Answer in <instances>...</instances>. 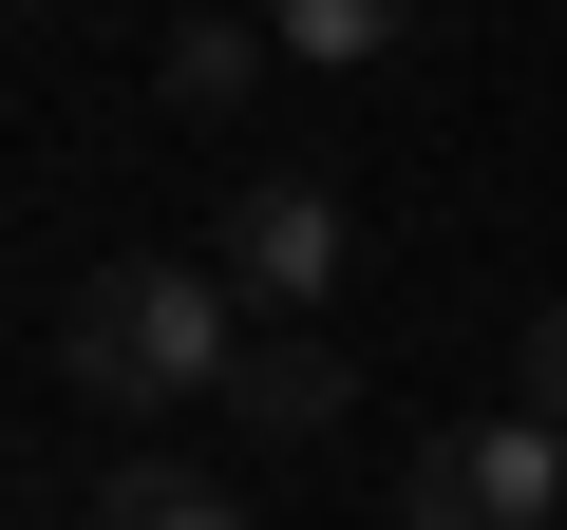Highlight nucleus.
<instances>
[{
	"mask_svg": "<svg viewBox=\"0 0 567 530\" xmlns=\"http://www.w3.org/2000/svg\"><path fill=\"white\" fill-rule=\"evenodd\" d=\"M265 39L303 58V77H360V58H398V39H416V0H265Z\"/></svg>",
	"mask_w": 567,
	"mask_h": 530,
	"instance_id": "obj_5",
	"label": "nucleus"
},
{
	"mask_svg": "<svg viewBox=\"0 0 567 530\" xmlns=\"http://www.w3.org/2000/svg\"><path fill=\"white\" fill-rule=\"evenodd\" d=\"M341 246H360V227H341V190H322V171L227 190V285H246V304H322V285H341Z\"/></svg>",
	"mask_w": 567,
	"mask_h": 530,
	"instance_id": "obj_3",
	"label": "nucleus"
},
{
	"mask_svg": "<svg viewBox=\"0 0 567 530\" xmlns=\"http://www.w3.org/2000/svg\"><path fill=\"white\" fill-rule=\"evenodd\" d=\"M511 417L567 436V304H529V342H511Z\"/></svg>",
	"mask_w": 567,
	"mask_h": 530,
	"instance_id": "obj_8",
	"label": "nucleus"
},
{
	"mask_svg": "<svg viewBox=\"0 0 567 530\" xmlns=\"http://www.w3.org/2000/svg\"><path fill=\"white\" fill-rule=\"evenodd\" d=\"M341 398H360V360H341V342H303V323L246 342V379H227V417H246V436H322Z\"/></svg>",
	"mask_w": 567,
	"mask_h": 530,
	"instance_id": "obj_4",
	"label": "nucleus"
},
{
	"mask_svg": "<svg viewBox=\"0 0 567 530\" xmlns=\"http://www.w3.org/2000/svg\"><path fill=\"white\" fill-rule=\"evenodd\" d=\"M58 360H76V398L171 417V398H227V379H246V323H227L208 265H95L76 323H58Z\"/></svg>",
	"mask_w": 567,
	"mask_h": 530,
	"instance_id": "obj_1",
	"label": "nucleus"
},
{
	"mask_svg": "<svg viewBox=\"0 0 567 530\" xmlns=\"http://www.w3.org/2000/svg\"><path fill=\"white\" fill-rule=\"evenodd\" d=\"M398 530H567V436L548 417H454L398 455Z\"/></svg>",
	"mask_w": 567,
	"mask_h": 530,
	"instance_id": "obj_2",
	"label": "nucleus"
},
{
	"mask_svg": "<svg viewBox=\"0 0 567 530\" xmlns=\"http://www.w3.org/2000/svg\"><path fill=\"white\" fill-rule=\"evenodd\" d=\"M95 530H246V511H227L208 473H171V455H114V473H95Z\"/></svg>",
	"mask_w": 567,
	"mask_h": 530,
	"instance_id": "obj_6",
	"label": "nucleus"
},
{
	"mask_svg": "<svg viewBox=\"0 0 567 530\" xmlns=\"http://www.w3.org/2000/svg\"><path fill=\"white\" fill-rule=\"evenodd\" d=\"M246 77H265V39H246V20H171V58H152V95H171V114H227Z\"/></svg>",
	"mask_w": 567,
	"mask_h": 530,
	"instance_id": "obj_7",
	"label": "nucleus"
}]
</instances>
